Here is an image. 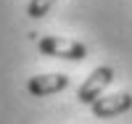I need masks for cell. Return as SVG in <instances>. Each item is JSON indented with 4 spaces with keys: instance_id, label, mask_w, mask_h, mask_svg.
Returning <instances> with one entry per match:
<instances>
[{
    "instance_id": "1",
    "label": "cell",
    "mask_w": 132,
    "mask_h": 124,
    "mask_svg": "<svg viewBox=\"0 0 132 124\" xmlns=\"http://www.w3.org/2000/svg\"><path fill=\"white\" fill-rule=\"evenodd\" d=\"M37 48L42 55L50 58H63V61H82L87 58V45L77 42V40H66V37H40Z\"/></svg>"
},
{
    "instance_id": "2",
    "label": "cell",
    "mask_w": 132,
    "mask_h": 124,
    "mask_svg": "<svg viewBox=\"0 0 132 124\" xmlns=\"http://www.w3.org/2000/svg\"><path fill=\"white\" fill-rule=\"evenodd\" d=\"M114 77H116V71L111 69V66H98V69L90 71V77L82 82V87L77 90V100H79V103L93 106L95 100L103 95V90L114 82Z\"/></svg>"
},
{
    "instance_id": "3",
    "label": "cell",
    "mask_w": 132,
    "mask_h": 124,
    "mask_svg": "<svg viewBox=\"0 0 132 124\" xmlns=\"http://www.w3.org/2000/svg\"><path fill=\"white\" fill-rule=\"evenodd\" d=\"M129 108H132V95H129V93L101 95V98L90 106L93 116H98V119H111V116H119V114H124V111H129Z\"/></svg>"
},
{
    "instance_id": "4",
    "label": "cell",
    "mask_w": 132,
    "mask_h": 124,
    "mask_svg": "<svg viewBox=\"0 0 132 124\" xmlns=\"http://www.w3.org/2000/svg\"><path fill=\"white\" fill-rule=\"evenodd\" d=\"M69 87V77L66 74H37V77H32V79L27 82V90L32 95H56L61 93V90Z\"/></svg>"
},
{
    "instance_id": "5",
    "label": "cell",
    "mask_w": 132,
    "mask_h": 124,
    "mask_svg": "<svg viewBox=\"0 0 132 124\" xmlns=\"http://www.w3.org/2000/svg\"><path fill=\"white\" fill-rule=\"evenodd\" d=\"M53 3H56V0H29L27 16H29V19H42V16H48V11L53 8Z\"/></svg>"
}]
</instances>
